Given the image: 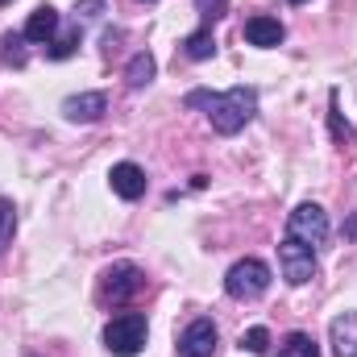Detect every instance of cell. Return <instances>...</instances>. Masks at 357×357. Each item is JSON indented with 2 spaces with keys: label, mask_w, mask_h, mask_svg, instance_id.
Wrapping results in <instances>:
<instances>
[{
  "label": "cell",
  "mask_w": 357,
  "mask_h": 357,
  "mask_svg": "<svg viewBox=\"0 0 357 357\" xmlns=\"http://www.w3.org/2000/svg\"><path fill=\"white\" fill-rule=\"evenodd\" d=\"M183 104L187 108H208L212 129L225 133V137L241 133L258 116V91L245 88V84H237V88H229V91H187Z\"/></svg>",
  "instance_id": "cell-1"
},
{
  "label": "cell",
  "mask_w": 357,
  "mask_h": 357,
  "mask_svg": "<svg viewBox=\"0 0 357 357\" xmlns=\"http://www.w3.org/2000/svg\"><path fill=\"white\" fill-rule=\"evenodd\" d=\"M146 337H150V324L142 312H125L104 324V349L112 357H137L146 349Z\"/></svg>",
  "instance_id": "cell-2"
},
{
  "label": "cell",
  "mask_w": 357,
  "mask_h": 357,
  "mask_svg": "<svg viewBox=\"0 0 357 357\" xmlns=\"http://www.w3.org/2000/svg\"><path fill=\"white\" fill-rule=\"evenodd\" d=\"M270 266L262 258H241V262H233L229 274H225V291L233 295V299H241V303H250V299H262L270 291Z\"/></svg>",
  "instance_id": "cell-3"
},
{
  "label": "cell",
  "mask_w": 357,
  "mask_h": 357,
  "mask_svg": "<svg viewBox=\"0 0 357 357\" xmlns=\"http://www.w3.org/2000/svg\"><path fill=\"white\" fill-rule=\"evenodd\" d=\"M287 237H295L299 245H307V250L320 254L328 245V216H324V208L320 204H299L287 216Z\"/></svg>",
  "instance_id": "cell-4"
},
{
  "label": "cell",
  "mask_w": 357,
  "mask_h": 357,
  "mask_svg": "<svg viewBox=\"0 0 357 357\" xmlns=\"http://www.w3.org/2000/svg\"><path fill=\"white\" fill-rule=\"evenodd\" d=\"M142 291H146V274H142V266H133V262H112V266L100 274V299L104 303H129Z\"/></svg>",
  "instance_id": "cell-5"
},
{
  "label": "cell",
  "mask_w": 357,
  "mask_h": 357,
  "mask_svg": "<svg viewBox=\"0 0 357 357\" xmlns=\"http://www.w3.org/2000/svg\"><path fill=\"white\" fill-rule=\"evenodd\" d=\"M278 266H282V278H287L291 287H303V282L316 278V250L299 245L295 237H282V245H278Z\"/></svg>",
  "instance_id": "cell-6"
},
{
  "label": "cell",
  "mask_w": 357,
  "mask_h": 357,
  "mask_svg": "<svg viewBox=\"0 0 357 357\" xmlns=\"http://www.w3.org/2000/svg\"><path fill=\"white\" fill-rule=\"evenodd\" d=\"M216 324L212 320H191L178 337V357H212L216 354Z\"/></svg>",
  "instance_id": "cell-7"
},
{
  "label": "cell",
  "mask_w": 357,
  "mask_h": 357,
  "mask_svg": "<svg viewBox=\"0 0 357 357\" xmlns=\"http://www.w3.org/2000/svg\"><path fill=\"white\" fill-rule=\"evenodd\" d=\"M108 112V96L104 91H79V96H67L63 100V116L71 125H91Z\"/></svg>",
  "instance_id": "cell-8"
},
{
  "label": "cell",
  "mask_w": 357,
  "mask_h": 357,
  "mask_svg": "<svg viewBox=\"0 0 357 357\" xmlns=\"http://www.w3.org/2000/svg\"><path fill=\"white\" fill-rule=\"evenodd\" d=\"M108 183H112V191H116L121 199H142L146 187H150V178H146V171H142L137 162H116V167L108 171Z\"/></svg>",
  "instance_id": "cell-9"
},
{
  "label": "cell",
  "mask_w": 357,
  "mask_h": 357,
  "mask_svg": "<svg viewBox=\"0 0 357 357\" xmlns=\"http://www.w3.org/2000/svg\"><path fill=\"white\" fill-rule=\"evenodd\" d=\"M328 345L333 357H357V312H341L328 324Z\"/></svg>",
  "instance_id": "cell-10"
},
{
  "label": "cell",
  "mask_w": 357,
  "mask_h": 357,
  "mask_svg": "<svg viewBox=\"0 0 357 357\" xmlns=\"http://www.w3.org/2000/svg\"><path fill=\"white\" fill-rule=\"evenodd\" d=\"M241 33H245V42H250V46H262V50H274V46L287 38L282 21H274V17H250Z\"/></svg>",
  "instance_id": "cell-11"
},
{
  "label": "cell",
  "mask_w": 357,
  "mask_h": 357,
  "mask_svg": "<svg viewBox=\"0 0 357 357\" xmlns=\"http://www.w3.org/2000/svg\"><path fill=\"white\" fill-rule=\"evenodd\" d=\"M25 42H50L54 33H59V8H50V4H38L33 13H29V21H25Z\"/></svg>",
  "instance_id": "cell-12"
},
{
  "label": "cell",
  "mask_w": 357,
  "mask_h": 357,
  "mask_svg": "<svg viewBox=\"0 0 357 357\" xmlns=\"http://www.w3.org/2000/svg\"><path fill=\"white\" fill-rule=\"evenodd\" d=\"M183 54H187L191 63H208V59L216 54V33H212L208 25H199L195 33L183 38Z\"/></svg>",
  "instance_id": "cell-13"
},
{
  "label": "cell",
  "mask_w": 357,
  "mask_h": 357,
  "mask_svg": "<svg viewBox=\"0 0 357 357\" xmlns=\"http://www.w3.org/2000/svg\"><path fill=\"white\" fill-rule=\"evenodd\" d=\"M154 71H158L154 54H150V50H137V54L129 59V67H125V84H129L133 91H142L150 79H154Z\"/></svg>",
  "instance_id": "cell-14"
},
{
  "label": "cell",
  "mask_w": 357,
  "mask_h": 357,
  "mask_svg": "<svg viewBox=\"0 0 357 357\" xmlns=\"http://www.w3.org/2000/svg\"><path fill=\"white\" fill-rule=\"evenodd\" d=\"M274 357H320V345L312 333H287Z\"/></svg>",
  "instance_id": "cell-15"
},
{
  "label": "cell",
  "mask_w": 357,
  "mask_h": 357,
  "mask_svg": "<svg viewBox=\"0 0 357 357\" xmlns=\"http://www.w3.org/2000/svg\"><path fill=\"white\" fill-rule=\"evenodd\" d=\"M21 42H25V33H4V38H0V59L13 63V67H21V63H25V46H21Z\"/></svg>",
  "instance_id": "cell-16"
},
{
  "label": "cell",
  "mask_w": 357,
  "mask_h": 357,
  "mask_svg": "<svg viewBox=\"0 0 357 357\" xmlns=\"http://www.w3.org/2000/svg\"><path fill=\"white\" fill-rule=\"evenodd\" d=\"M13 229H17V208H13V199L0 195V254H4L8 241H13Z\"/></svg>",
  "instance_id": "cell-17"
},
{
  "label": "cell",
  "mask_w": 357,
  "mask_h": 357,
  "mask_svg": "<svg viewBox=\"0 0 357 357\" xmlns=\"http://www.w3.org/2000/svg\"><path fill=\"white\" fill-rule=\"evenodd\" d=\"M241 349H245V354H266L270 349V333L262 328V324L245 328V333H241Z\"/></svg>",
  "instance_id": "cell-18"
},
{
  "label": "cell",
  "mask_w": 357,
  "mask_h": 357,
  "mask_svg": "<svg viewBox=\"0 0 357 357\" xmlns=\"http://www.w3.org/2000/svg\"><path fill=\"white\" fill-rule=\"evenodd\" d=\"M328 129H333L337 142H354V125L341 116V108H337V91H333V108H328Z\"/></svg>",
  "instance_id": "cell-19"
},
{
  "label": "cell",
  "mask_w": 357,
  "mask_h": 357,
  "mask_svg": "<svg viewBox=\"0 0 357 357\" xmlns=\"http://www.w3.org/2000/svg\"><path fill=\"white\" fill-rule=\"evenodd\" d=\"M195 13H199V17H204V25L212 29V25L229 13V0H195Z\"/></svg>",
  "instance_id": "cell-20"
},
{
  "label": "cell",
  "mask_w": 357,
  "mask_h": 357,
  "mask_svg": "<svg viewBox=\"0 0 357 357\" xmlns=\"http://www.w3.org/2000/svg\"><path fill=\"white\" fill-rule=\"evenodd\" d=\"M75 50H79V33H67V38H59V42L50 46V59H59V63H63V59H71Z\"/></svg>",
  "instance_id": "cell-21"
},
{
  "label": "cell",
  "mask_w": 357,
  "mask_h": 357,
  "mask_svg": "<svg viewBox=\"0 0 357 357\" xmlns=\"http://www.w3.org/2000/svg\"><path fill=\"white\" fill-rule=\"evenodd\" d=\"M75 13H79V17H100V13H104V0H79V4H75Z\"/></svg>",
  "instance_id": "cell-22"
},
{
  "label": "cell",
  "mask_w": 357,
  "mask_h": 357,
  "mask_svg": "<svg viewBox=\"0 0 357 357\" xmlns=\"http://www.w3.org/2000/svg\"><path fill=\"white\" fill-rule=\"evenodd\" d=\"M349 237H357V216L349 220Z\"/></svg>",
  "instance_id": "cell-23"
},
{
  "label": "cell",
  "mask_w": 357,
  "mask_h": 357,
  "mask_svg": "<svg viewBox=\"0 0 357 357\" xmlns=\"http://www.w3.org/2000/svg\"><path fill=\"white\" fill-rule=\"evenodd\" d=\"M291 4H303V0H291Z\"/></svg>",
  "instance_id": "cell-24"
},
{
  "label": "cell",
  "mask_w": 357,
  "mask_h": 357,
  "mask_svg": "<svg viewBox=\"0 0 357 357\" xmlns=\"http://www.w3.org/2000/svg\"><path fill=\"white\" fill-rule=\"evenodd\" d=\"M0 4H8V0H0Z\"/></svg>",
  "instance_id": "cell-25"
}]
</instances>
